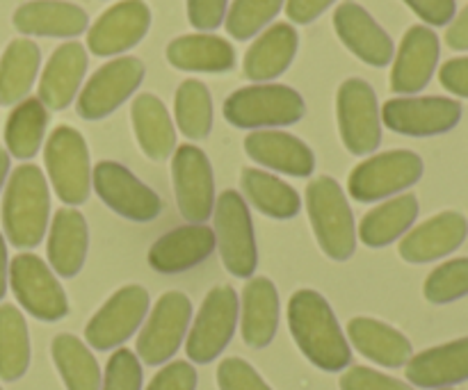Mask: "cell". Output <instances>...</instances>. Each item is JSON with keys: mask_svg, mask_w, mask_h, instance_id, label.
Wrapping results in <instances>:
<instances>
[{"mask_svg": "<svg viewBox=\"0 0 468 390\" xmlns=\"http://www.w3.org/2000/svg\"><path fill=\"white\" fill-rule=\"evenodd\" d=\"M288 327L302 354L324 373L352 364V350L329 301L315 290H297L288 301Z\"/></svg>", "mask_w": 468, "mask_h": 390, "instance_id": "1", "label": "cell"}, {"mask_svg": "<svg viewBox=\"0 0 468 390\" xmlns=\"http://www.w3.org/2000/svg\"><path fill=\"white\" fill-rule=\"evenodd\" d=\"M50 190L37 164H18L5 185L3 228L9 245L35 249L48 231Z\"/></svg>", "mask_w": 468, "mask_h": 390, "instance_id": "2", "label": "cell"}, {"mask_svg": "<svg viewBox=\"0 0 468 390\" xmlns=\"http://www.w3.org/2000/svg\"><path fill=\"white\" fill-rule=\"evenodd\" d=\"M306 213L323 254L346 263L356 251V224L341 183L332 176H318L306 187Z\"/></svg>", "mask_w": 468, "mask_h": 390, "instance_id": "3", "label": "cell"}, {"mask_svg": "<svg viewBox=\"0 0 468 390\" xmlns=\"http://www.w3.org/2000/svg\"><path fill=\"white\" fill-rule=\"evenodd\" d=\"M224 119L242 131H272L292 126L306 114V103L300 91L277 82L240 87L224 100Z\"/></svg>", "mask_w": 468, "mask_h": 390, "instance_id": "4", "label": "cell"}, {"mask_svg": "<svg viewBox=\"0 0 468 390\" xmlns=\"http://www.w3.org/2000/svg\"><path fill=\"white\" fill-rule=\"evenodd\" d=\"M44 164L50 185L69 208L82 206L91 192V164L87 142L76 128L58 126L44 146Z\"/></svg>", "mask_w": 468, "mask_h": 390, "instance_id": "5", "label": "cell"}, {"mask_svg": "<svg viewBox=\"0 0 468 390\" xmlns=\"http://www.w3.org/2000/svg\"><path fill=\"white\" fill-rule=\"evenodd\" d=\"M423 158L414 151H384V153L370 155L352 169L347 178V192L352 199L361 204L384 201L416 185L423 176Z\"/></svg>", "mask_w": 468, "mask_h": 390, "instance_id": "6", "label": "cell"}, {"mask_svg": "<svg viewBox=\"0 0 468 390\" xmlns=\"http://www.w3.org/2000/svg\"><path fill=\"white\" fill-rule=\"evenodd\" d=\"M192 322V301L186 292L169 290L155 301L137 336V359L144 365H163L174 359Z\"/></svg>", "mask_w": 468, "mask_h": 390, "instance_id": "7", "label": "cell"}, {"mask_svg": "<svg viewBox=\"0 0 468 390\" xmlns=\"http://www.w3.org/2000/svg\"><path fill=\"white\" fill-rule=\"evenodd\" d=\"M240 301L231 286H218L206 295L186 338V354L192 364L208 365L233 341Z\"/></svg>", "mask_w": 468, "mask_h": 390, "instance_id": "8", "label": "cell"}, {"mask_svg": "<svg viewBox=\"0 0 468 390\" xmlns=\"http://www.w3.org/2000/svg\"><path fill=\"white\" fill-rule=\"evenodd\" d=\"M215 237L219 256L229 274L238 279H251L259 265L254 224L250 206L236 190H227L215 201Z\"/></svg>", "mask_w": 468, "mask_h": 390, "instance_id": "9", "label": "cell"}, {"mask_svg": "<svg viewBox=\"0 0 468 390\" xmlns=\"http://www.w3.org/2000/svg\"><path fill=\"white\" fill-rule=\"evenodd\" d=\"M9 286L23 311L39 322H58L69 315L67 292L50 265L39 256H14L9 263Z\"/></svg>", "mask_w": 468, "mask_h": 390, "instance_id": "10", "label": "cell"}, {"mask_svg": "<svg viewBox=\"0 0 468 390\" xmlns=\"http://www.w3.org/2000/svg\"><path fill=\"white\" fill-rule=\"evenodd\" d=\"M338 132L352 155H370L382 144V114L378 94L361 78H350L336 94Z\"/></svg>", "mask_w": 468, "mask_h": 390, "instance_id": "11", "label": "cell"}, {"mask_svg": "<svg viewBox=\"0 0 468 390\" xmlns=\"http://www.w3.org/2000/svg\"><path fill=\"white\" fill-rule=\"evenodd\" d=\"M144 64L137 58H114L87 80L78 94L76 110L87 121H99L122 108L144 80Z\"/></svg>", "mask_w": 468, "mask_h": 390, "instance_id": "12", "label": "cell"}, {"mask_svg": "<svg viewBox=\"0 0 468 390\" xmlns=\"http://www.w3.org/2000/svg\"><path fill=\"white\" fill-rule=\"evenodd\" d=\"M91 187L110 210L131 222H154L163 213V199L131 169L112 160H101L91 169Z\"/></svg>", "mask_w": 468, "mask_h": 390, "instance_id": "13", "label": "cell"}, {"mask_svg": "<svg viewBox=\"0 0 468 390\" xmlns=\"http://www.w3.org/2000/svg\"><path fill=\"white\" fill-rule=\"evenodd\" d=\"M149 292L142 286H123L87 322V345L96 352L119 350L142 327L149 313Z\"/></svg>", "mask_w": 468, "mask_h": 390, "instance_id": "14", "label": "cell"}, {"mask_svg": "<svg viewBox=\"0 0 468 390\" xmlns=\"http://www.w3.org/2000/svg\"><path fill=\"white\" fill-rule=\"evenodd\" d=\"M172 181L178 210L190 224H204L215 210V174L208 155L195 144L172 153Z\"/></svg>", "mask_w": 468, "mask_h": 390, "instance_id": "15", "label": "cell"}, {"mask_svg": "<svg viewBox=\"0 0 468 390\" xmlns=\"http://www.w3.org/2000/svg\"><path fill=\"white\" fill-rule=\"evenodd\" d=\"M382 123L398 135L434 137L452 131L462 119V105L443 96H402L382 108Z\"/></svg>", "mask_w": 468, "mask_h": 390, "instance_id": "16", "label": "cell"}, {"mask_svg": "<svg viewBox=\"0 0 468 390\" xmlns=\"http://www.w3.org/2000/svg\"><path fill=\"white\" fill-rule=\"evenodd\" d=\"M151 27V9L144 0H122L105 9L87 32L91 55L110 58L140 44Z\"/></svg>", "mask_w": 468, "mask_h": 390, "instance_id": "17", "label": "cell"}, {"mask_svg": "<svg viewBox=\"0 0 468 390\" xmlns=\"http://www.w3.org/2000/svg\"><path fill=\"white\" fill-rule=\"evenodd\" d=\"M334 30L338 39L346 44L350 53H355L361 62L370 67H387L393 62L396 46L388 32L370 16L366 7L355 0H346L334 12Z\"/></svg>", "mask_w": 468, "mask_h": 390, "instance_id": "18", "label": "cell"}, {"mask_svg": "<svg viewBox=\"0 0 468 390\" xmlns=\"http://www.w3.org/2000/svg\"><path fill=\"white\" fill-rule=\"evenodd\" d=\"M391 90L396 94H419L430 85L439 62V37L432 27L414 26L402 37L393 55Z\"/></svg>", "mask_w": 468, "mask_h": 390, "instance_id": "19", "label": "cell"}, {"mask_svg": "<svg viewBox=\"0 0 468 390\" xmlns=\"http://www.w3.org/2000/svg\"><path fill=\"white\" fill-rule=\"evenodd\" d=\"M468 236V222L462 213L455 210H446L434 217L425 219L423 224L411 228L405 237L400 240L402 260L414 265L432 263V260L451 256L452 251L460 249L464 245Z\"/></svg>", "mask_w": 468, "mask_h": 390, "instance_id": "20", "label": "cell"}, {"mask_svg": "<svg viewBox=\"0 0 468 390\" xmlns=\"http://www.w3.org/2000/svg\"><path fill=\"white\" fill-rule=\"evenodd\" d=\"M218 237L206 224H187L165 233L149 249V265L160 274H181L204 263L215 251Z\"/></svg>", "mask_w": 468, "mask_h": 390, "instance_id": "21", "label": "cell"}, {"mask_svg": "<svg viewBox=\"0 0 468 390\" xmlns=\"http://www.w3.org/2000/svg\"><path fill=\"white\" fill-rule=\"evenodd\" d=\"M245 153L256 164L295 178L311 176L315 169V155L311 146L283 131H251L245 137Z\"/></svg>", "mask_w": 468, "mask_h": 390, "instance_id": "22", "label": "cell"}, {"mask_svg": "<svg viewBox=\"0 0 468 390\" xmlns=\"http://www.w3.org/2000/svg\"><path fill=\"white\" fill-rule=\"evenodd\" d=\"M87 73V50L80 41H67L58 46L46 62L39 78V96L37 99L46 110H67L80 91Z\"/></svg>", "mask_w": 468, "mask_h": 390, "instance_id": "23", "label": "cell"}, {"mask_svg": "<svg viewBox=\"0 0 468 390\" xmlns=\"http://www.w3.org/2000/svg\"><path fill=\"white\" fill-rule=\"evenodd\" d=\"M14 27L27 37H78L90 26V16L67 0H30L14 12Z\"/></svg>", "mask_w": 468, "mask_h": 390, "instance_id": "24", "label": "cell"}, {"mask_svg": "<svg viewBox=\"0 0 468 390\" xmlns=\"http://www.w3.org/2000/svg\"><path fill=\"white\" fill-rule=\"evenodd\" d=\"M405 374L410 384L428 390L452 388L468 382V338L430 347L411 356L405 365Z\"/></svg>", "mask_w": 468, "mask_h": 390, "instance_id": "25", "label": "cell"}, {"mask_svg": "<svg viewBox=\"0 0 468 390\" xmlns=\"http://www.w3.org/2000/svg\"><path fill=\"white\" fill-rule=\"evenodd\" d=\"M48 263L58 277L73 279L80 274L90 249V228L87 219L76 208H59L50 222Z\"/></svg>", "mask_w": 468, "mask_h": 390, "instance_id": "26", "label": "cell"}, {"mask_svg": "<svg viewBox=\"0 0 468 390\" xmlns=\"http://www.w3.org/2000/svg\"><path fill=\"white\" fill-rule=\"evenodd\" d=\"M279 329V292L270 279L251 277L242 288L240 333L254 350H263L274 341Z\"/></svg>", "mask_w": 468, "mask_h": 390, "instance_id": "27", "label": "cell"}, {"mask_svg": "<svg viewBox=\"0 0 468 390\" xmlns=\"http://www.w3.org/2000/svg\"><path fill=\"white\" fill-rule=\"evenodd\" d=\"M347 343L373 364L382 368H402L414 356L405 333L375 318H352L347 322Z\"/></svg>", "mask_w": 468, "mask_h": 390, "instance_id": "28", "label": "cell"}, {"mask_svg": "<svg viewBox=\"0 0 468 390\" xmlns=\"http://www.w3.org/2000/svg\"><path fill=\"white\" fill-rule=\"evenodd\" d=\"M300 37L297 30L288 23H274L268 30L256 37L254 44L245 53L242 71L250 80L270 82L288 71L297 55Z\"/></svg>", "mask_w": 468, "mask_h": 390, "instance_id": "29", "label": "cell"}, {"mask_svg": "<svg viewBox=\"0 0 468 390\" xmlns=\"http://www.w3.org/2000/svg\"><path fill=\"white\" fill-rule=\"evenodd\" d=\"M167 62L174 69L195 73H227L236 67V50L224 37L183 35L169 41Z\"/></svg>", "mask_w": 468, "mask_h": 390, "instance_id": "30", "label": "cell"}, {"mask_svg": "<svg viewBox=\"0 0 468 390\" xmlns=\"http://www.w3.org/2000/svg\"><path fill=\"white\" fill-rule=\"evenodd\" d=\"M133 131L146 158L163 163L176 151V128L163 100L154 94L135 96L131 105Z\"/></svg>", "mask_w": 468, "mask_h": 390, "instance_id": "31", "label": "cell"}, {"mask_svg": "<svg viewBox=\"0 0 468 390\" xmlns=\"http://www.w3.org/2000/svg\"><path fill=\"white\" fill-rule=\"evenodd\" d=\"M419 199L414 195L391 196L384 204L375 206L370 213H366L356 237H361V242L370 249L393 245L411 231L416 217H419Z\"/></svg>", "mask_w": 468, "mask_h": 390, "instance_id": "32", "label": "cell"}, {"mask_svg": "<svg viewBox=\"0 0 468 390\" xmlns=\"http://www.w3.org/2000/svg\"><path fill=\"white\" fill-rule=\"evenodd\" d=\"M240 185L245 192L247 201H251L259 213L268 215V217L286 222L300 215L302 210V196L295 187L283 183L282 178L272 176L263 169L247 167L240 174Z\"/></svg>", "mask_w": 468, "mask_h": 390, "instance_id": "33", "label": "cell"}, {"mask_svg": "<svg viewBox=\"0 0 468 390\" xmlns=\"http://www.w3.org/2000/svg\"><path fill=\"white\" fill-rule=\"evenodd\" d=\"M41 50L32 39H14L0 58V105H16L27 99L37 80Z\"/></svg>", "mask_w": 468, "mask_h": 390, "instance_id": "34", "label": "cell"}, {"mask_svg": "<svg viewBox=\"0 0 468 390\" xmlns=\"http://www.w3.org/2000/svg\"><path fill=\"white\" fill-rule=\"evenodd\" d=\"M50 356L62 377L64 388L67 390H101V374L99 364L90 347L76 338L73 333H59L53 338L50 345Z\"/></svg>", "mask_w": 468, "mask_h": 390, "instance_id": "35", "label": "cell"}, {"mask_svg": "<svg viewBox=\"0 0 468 390\" xmlns=\"http://www.w3.org/2000/svg\"><path fill=\"white\" fill-rule=\"evenodd\" d=\"M48 110L39 99H23L9 112L5 123V146L7 153L18 160H30L44 144Z\"/></svg>", "mask_w": 468, "mask_h": 390, "instance_id": "36", "label": "cell"}, {"mask_svg": "<svg viewBox=\"0 0 468 390\" xmlns=\"http://www.w3.org/2000/svg\"><path fill=\"white\" fill-rule=\"evenodd\" d=\"M30 333L14 304L0 306V379L18 382L30 368Z\"/></svg>", "mask_w": 468, "mask_h": 390, "instance_id": "37", "label": "cell"}, {"mask_svg": "<svg viewBox=\"0 0 468 390\" xmlns=\"http://www.w3.org/2000/svg\"><path fill=\"white\" fill-rule=\"evenodd\" d=\"M174 117L187 140H206L213 131V99L201 80H183L174 96Z\"/></svg>", "mask_w": 468, "mask_h": 390, "instance_id": "38", "label": "cell"}, {"mask_svg": "<svg viewBox=\"0 0 468 390\" xmlns=\"http://www.w3.org/2000/svg\"><path fill=\"white\" fill-rule=\"evenodd\" d=\"M286 0H233L227 9V32L238 41H247L270 26L274 16L282 12Z\"/></svg>", "mask_w": 468, "mask_h": 390, "instance_id": "39", "label": "cell"}, {"mask_svg": "<svg viewBox=\"0 0 468 390\" xmlns=\"http://www.w3.org/2000/svg\"><path fill=\"white\" fill-rule=\"evenodd\" d=\"M423 295L430 304H452L468 295V258H452L425 279Z\"/></svg>", "mask_w": 468, "mask_h": 390, "instance_id": "40", "label": "cell"}, {"mask_svg": "<svg viewBox=\"0 0 468 390\" xmlns=\"http://www.w3.org/2000/svg\"><path fill=\"white\" fill-rule=\"evenodd\" d=\"M142 361L135 352L119 347L105 365L101 390H142Z\"/></svg>", "mask_w": 468, "mask_h": 390, "instance_id": "41", "label": "cell"}, {"mask_svg": "<svg viewBox=\"0 0 468 390\" xmlns=\"http://www.w3.org/2000/svg\"><path fill=\"white\" fill-rule=\"evenodd\" d=\"M218 386L219 390H272L240 356H229L218 365Z\"/></svg>", "mask_w": 468, "mask_h": 390, "instance_id": "42", "label": "cell"}, {"mask_svg": "<svg viewBox=\"0 0 468 390\" xmlns=\"http://www.w3.org/2000/svg\"><path fill=\"white\" fill-rule=\"evenodd\" d=\"M338 386H341V390H414L410 384L388 377L379 370L366 368V365H355L347 373H343Z\"/></svg>", "mask_w": 468, "mask_h": 390, "instance_id": "43", "label": "cell"}, {"mask_svg": "<svg viewBox=\"0 0 468 390\" xmlns=\"http://www.w3.org/2000/svg\"><path fill=\"white\" fill-rule=\"evenodd\" d=\"M197 370L187 361H172L151 379L146 390H197Z\"/></svg>", "mask_w": 468, "mask_h": 390, "instance_id": "44", "label": "cell"}, {"mask_svg": "<svg viewBox=\"0 0 468 390\" xmlns=\"http://www.w3.org/2000/svg\"><path fill=\"white\" fill-rule=\"evenodd\" d=\"M229 0H187V21L197 30H215L227 16Z\"/></svg>", "mask_w": 468, "mask_h": 390, "instance_id": "45", "label": "cell"}, {"mask_svg": "<svg viewBox=\"0 0 468 390\" xmlns=\"http://www.w3.org/2000/svg\"><path fill=\"white\" fill-rule=\"evenodd\" d=\"M428 26H448L455 18V0H405Z\"/></svg>", "mask_w": 468, "mask_h": 390, "instance_id": "46", "label": "cell"}, {"mask_svg": "<svg viewBox=\"0 0 468 390\" xmlns=\"http://www.w3.org/2000/svg\"><path fill=\"white\" fill-rule=\"evenodd\" d=\"M439 80L455 96L468 99V58L448 59L439 71Z\"/></svg>", "mask_w": 468, "mask_h": 390, "instance_id": "47", "label": "cell"}, {"mask_svg": "<svg viewBox=\"0 0 468 390\" xmlns=\"http://www.w3.org/2000/svg\"><path fill=\"white\" fill-rule=\"evenodd\" d=\"M336 0H286V14L292 23L309 26L324 14Z\"/></svg>", "mask_w": 468, "mask_h": 390, "instance_id": "48", "label": "cell"}, {"mask_svg": "<svg viewBox=\"0 0 468 390\" xmlns=\"http://www.w3.org/2000/svg\"><path fill=\"white\" fill-rule=\"evenodd\" d=\"M446 44L452 50H468V5L462 9L460 16L451 23V27H448Z\"/></svg>", "mask_w": 468, "mask_h": 390, "instance_id": "49", "label": "cell"}, {"mask_svg": "<svg viewBox=\"0 0 468 390\" xmlns=\"http://www.w3.org/2000/svg\"><path fill=\"white\" fill-rule=\"evenodd\" d=\"M9 283V260H7V245H5V237L0 233V301H3L5 292H7Z\"/></svg>", "mask_w": 468, "mask_h": 390, "instance_id": "50", "label": "cell"}, {"mask_svg": "<svg viewBox=\"0 0 468 390\" xmlns=\"http://www.w3.org/2000/svg\"><path fill=\"white\" fill-rule=\"evenodd\" d=\"M7 174H9V153L3 149V146H0V192H3Z\"/></svg>", "mask_w": 468, "mask_h": 390, "instance_id": "51", "label": "cell"}, {"mask_svg": "<svg viewBox=\"0 0 468 390\" xmlns=\"http://www.w3.org/2000/svg\"><path fill=\"white\" fill-rule=\"evenodd\" d=\"M439 390H455V388H439Z\"/></svg>", "mask_w": 468, "mask_h": 390, "instance_id": "52", "label": "cell"}, {"mask_svg": "<svg viewBox=\"0 0 468 390\" xmlns=\"http://www.w3.org/2000/svg\"><path fill=\"white\" fill-rule=\"evenodd\" d=\"M0 390H3V388H0Z\"/></svg>", "mask_w": 468, "mask_h": 390, "instance_id": "53", "label": "cell"}]
</instances>
